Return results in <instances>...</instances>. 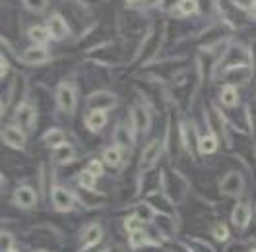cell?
<instances>
[{"instance_id":"obj_30","label":"cell","mask_w":256,"mask_h":252,"mask_svg":"<svg viewBox=\"0 0 256 252\" xmlns=\"http://www.w3.org/2000/svg\"><path fill=\"white\" fill-rule=\"evenodd\" d=\"M178 2L180 0H160V8L163 12H173L178 8Z\"/></svg>"},{"instance_id":"obj_31","label":"cell","mask_w":256,"mask_h":252,"mask_svg":"<svg viewBox=\"0 0 256 252\" xmlns=\"http://www.w3.org/2000/svg\"><path fill=\"white\" fill-rule=\"evenodd\" d=\"M254 2H256V0H237V6H239V8H242V10H250Z\"/></svg>"},{"instance_id":"obj_8","label":"cell","mask_w":256,"mask_h":252,"mask_svg":"<svg viewBox=\"0 0 256 252\" xmlns=\"http://www.w3.org/2000/svg\"><path fill=\"white\" fill-rule=\"evenodd\" d=\"M50 198H52V206L56 212H70L74 210V196L62 186H52L50 192Z\"/></svg>"},{"instance_id":"obj_35","label":"cell","mask_w":256,"mask_h":252,"mask_svg":"<svg viewBox=\"0 0 256 252\" xmlns=\"http://www.w3.org/2000/svg\"><path fill=\"white\" fill-rule=\"evenodd\" d=\"M8 252H18V250H16V248H12V250H8Z\"/></svg>"},{"instance_id":"obj_33","label":"cell","mask_w":256,"mask_h":252,"mask_svg":"<svg viewBox=\"0 0 256 252\" xmlns=\"http://www.w3.org/2000/svg\"><path fill=\"white\" fill-rule=\"evenodd\" d=\"M140 0H126V4H130V6H134V4H138Z\"/></svg>"},{"instance_id":"obj_12","label":"cell","mask_w":256,"mask_h":252,"mask_svg":"<svg viewBox=\"0 0 256 252\" xmlns=\"http://www.w3.org/2000/svg\"><path fill=\"white\" fill-rule=\"evenodd\" d=\"M22 60L26 64H30V66H39V64L48 60V50L45 48V45H33V47L24 50Z\"/></svg>"},{"instance_id":"obj_34","label":"cell","mask_w":256,"mask_h":252,"mask_svg":"<svg viewBox=\"0 0 256 252\" xmlns=\"http://www.w3.org/2000/svg\"><path fill=\"white\" fill-rule=\"evenodd\" d=\"M250 12H252V16L256 18V2H254V4H252V8H250Z\"/></svg>"},{"instance_id":"obj_32","label":"cell","mask_w":256,"mask_h":252,"mask_svg":"<svg viewBox=\"0 0 256 252\" xmlns=\"http://www.w3.org/2000/svg\"><path fill=\"white\" fill-rule=\"evenodd\" d=\"M8 74V60H6V56H2V78Z\"/></svg>"},{"instance_id":"obj_26","label":"cell","mask_w":256,"mask_h":252,"mask_svg":"<svg viewBox=\"0 0 256 252\" xmlns=\"http://www.w3.org/2000/svg\"><path fill=\"white\" fill-rule=\"evenodd\" d=\"M96 180H97V176H94L90 171H82L80 176H78L80 186H82V188H86V190H94V186H96Z\"/></svg>"},{"instance_id":"obj_21","label":"cell","mask_w":256,"mask_h":252,"mask_svg":"<svg viewBox=\"0 0 256 252\" xmlns=\"http://www.w3.org/2000/svg\"><path fill=\"white\" fill-rule=\"evenodd\" d=\"M220 101H222V105L225 107H235L237 103H239V94H237V90L233 88V86H224V90H222V94H220Z\"/></svg>"},{"instance_id":"obj_24","label":"cell","mask_w":256,"mask_h":252,"mask_svg":"<svg viewBox=\"0 0 256 252\" xmlns=\"http://www.w3.org/2000/svg\"><path fill=\"white\" fill-rule=\"evenodd\" d=\"M154 210H156V208L150 204V202H148V204H146V202H140V204L134 208V214L144 221V223H148V221L154 220V216H156V212H154Z\"/></svg>"},{"instance_id":"obj_18","label":"cell","mask_w":256,"mask_h":252,"mask_svg":"<svg viewBox=\"0 0 256 252\" xmlns=\"http://www.w3.org/2000/svg\"><path fill=\"white\" fill-rule=\"evenodd\" d=\"M103 161L109 165V167H118L122 163V150L120 146H109L103 150Z\"/></svg>"},{"instance_id":"obj_2","label":"cell","mask_w":256,"mask_h":252,"mask_svg":"<svg viewBox=\"0 0 256 252\" xmlns=\"http://www.w3.org/2000/svg\"><path fill=\"white\" fill-rule=\"evenodd\" d=\"M222 78H224L225 86H233V88L244 86V84H248L250 78H252V68H250L248 64L229 66V68H225V72Z\"/></svg>"},{"instance_id":"obj_14","label":"cell","mask_w":256,"mask_h":252,"mask_svg":"<svg viewBox=\"0 0 256 252\" xmlns=\"http://www.w3.org/2000/svg\"><path fill=\"white\" fill-rule=\"evenodd\" d=\"M107 124V112L105 110H90L86 112V128L90 132H99Z\"/></svg>"},{"instance_id":"obj_4","label":"cell","mask_w":256,"mask_h":252,"mask_svg":"<svg viewBox=\"0 0 256 252\" xmlns=\"http://www.w3.org/2000/svg\"><path fill=\"white\" fill-rule=\"evenodd\" d=\"M26 132L24 128L18 124H8L2 128V142L6 144L8 148H14V150H24L26 146Z\"/></svg>"},{"instance_id":"obj_11","label":"cell","mask_w":256,"mask_h":252,"mask_svg":"<svg viewBox=\"0 0 256 252\" xmlns=\"http://www.w3.org/2000/svg\"><path fill=\"white\" fill-rule=\"evenodd\" d=\"M14 204L24 210H32L37 204V194L32 186H18L14 190Z\"/></svg>"},{"instance_id":"obj_13","label":"cell","mask_w":256,"mask_h":252,"mask_svg":"<svg viewBox=\"0 0 256 252\" xmlns=\"http://www.w3.org/2000/svg\"><path fill=\"white\" fill-rule=\"evenodd\" d=\"M252 218V210L246 202H239V204L233 208V214H231V221L237 225V227H246L250 223Z\"/></svg>"},{"instance_id":"obj_20","label":"cell","mask_w":256,"mask_h":252,"mask_svg":"<svg viewBox=\"0 0 256 252\" xmlns=\"http://www.w3.org/2000/svg\"><path fill=\"white\" fill-rule=\"evenodd\" d=\"M64 132L62 130H58V128H52V130H47L45 132V136H43V144L47 146V148H58V146H62L64 144Z\"/></svg>"},{"instance_id":"obj_22","label":"cell","mask_w":256,"mask_h":252,"mask_svg":"<svg viewBox=\"0 0 256 252\" xmlns=\"http://www.w3.org/2000/svg\"><path fill=\"white\" fill-rule=\"evenodd\" d=\"M198 10H200V2L198 0H180L178 2V8H176L178 16H192Z\"/></svg>"},{"instance_id":"obj_36","label":"cell","mask_w":256,"mask_h":252,"mask_svg":"<svg viewBox=\"0 0 256 252\" xmlns=\"http://www.w3.org/2000/svg\"><path fill=\"white\" fill-rule=\"evenodd\" d=\"M248 252H256V248H252V250H248Z\"/></svg>"},{"instance_id":"obj_3","label":"cell","mask_w":256,"mask_h":252,"mask_svg":"<svg viewBox=\"0 0 256 252\" xmlns=\"http://www.w3.org/2000/svg\"><path fill=\"white\" fill-rule=\"evenodd\" d=\"M86 107L90 110H107L116 107V97L111 92H96L86 99Z\"/></svg>"},{"instance_id":"obj_7","label":"cell","mask_w":256,"mask_h":252,"mask_svg":"<svg viewBox=\"0 0 256 252\" xmlns=\"http://www.w3.org/2000/svg\"><path fill=\"white\" fill-rule=\"evenodd\" d=\"M47 30L50 33V39H56V41H62L70 35V26L68 22L64 20L60 14H52L47 20Z\"/></svg>"},{"instance_id":"obj_25","label":"cell","mask_w":256,"mask_h":252,"mask_svg":"<svg viewBox=\"0 0 256 252\" xmlns=\"http://www.w3.org/2000/svg\"><path fill=\"white\" fill-rule=\"evenodd\" d=\"M24 2V6H26V10H30L33 14H41V12H45L48 6V0H22Z\"/></svg>"},{"instance_id":"obj_23","label":"cell","mask_w":256,"mask_h":252,"mask_svg":"<svg viewBox=\"0 0 256 252\" xmlns=\"http://www.w3.org/2000/svg\"><path fill=\"white\" fill-rule=\"evenodd\" d=\"M146 244H156V242L152 240V236L148 235L146 231L130 233V246H132V248H140V246H146Z\"/></svg>"},{"instance_id":"obj_19","label":"cell","mask_w":256,"mask_h":252,"mask_svg":"<svg viewBox=\"0 0 256 252\" xmlns=\"http://www.w3.org/2000/svg\"><path fill=\"white\" fill-rule=\"evenodd\" d=\"M28 37L32 39L35 45H45L50 39V33H48L47 26H32L28 30Z\"/></svg>"},{"instance_id":"obj_6","label":"cell","mask_w":256,"mask_h":252,"mask_svg":"<svg viewBox=\"0 0 256 252\" xmlns=\"http://www.w3.org/2000/svg\"><path fill=\"white\" fill-rule=\"evenodd\" d=\"M160 156H161V144L158 142V140H152V142L144 148V152H142V158H140V173L150 171V169L158 163Z\"/></svg>"},{"instance_id":"obj_29","label":"cell","mask_w":256,"mask_h":252,"mask_svg":"<svg viewBox=\"0 0 256 252\" xmlns=\"http://www.w3.org/2000/svg\"><path fill=\"white\" fill-rule=\"evenodd\" d=\"M86 171H90L94 176H101V174H103V161H99V159H92V161L88 163Z\"/></svg>"},{"instance_id":"obj_28","label":"cell","mask_w":256,"mask_h":252,"mask_svg":"<svg viewBox=\"0 0 256 252\" xmlns=\"http://www.w3.org/2000/svg\"><path fill=\"white\" fill-rule=\"evenodd\" d=\"M212 235H214V238H218V240H227L229 238V229H227L225 223H218L212 229Z\"/></svg>"},{"instance_id":"obj_10","label":"cell","mask_w":256,"mask_h":252,"mask_svg":"<svg viewBox=\"0 0 256 252\" xmlns=\"http://www.w3.org/2000/svg\"><path fill=\"white\" fill-rule=\"evenodd\" d=\"M35 118H37V112L33 109L30 103H20L18 105L16 112H14V120L18 126L22 128H32L35 124Z\"/></svg>"},{"instance_id":"obj_1","label":"cell","mask_w":256,"mask_h":252,"mask_svg":"<svg viewBox=\"0 0 256 252\" xmlns=\"http://www.w3.org/2000/svg\"><path fill=\"white\" fill-rule=\"evenodd\" d=\"M56 105L58 109L62 110L64 114H74L76 105H78V99H76V90L72 84L62 82L56 90Z\"/></svg>"},{"instance_id":"obj_15","label":"cell","mask_w":256,"mask_h":252,"mask_svg":"<svg viewBox=\"0 0 256 252\" xmlns=\"http://www.w3.org/2000/svg\"><path fill=\"white\" fill-rule=\"evenodd\" d=\"M52 161L58 163V165H68V163H72V161H74V146L64 142L62 146L54 148V152H52Z\"/></svg>"},{"instance_id":"obj_17","label":"cell","mask_w":256,"mask_h":252,"mask_svg":"<svg viewBox=\"0 0 256 252\" xmlns=\"http://www.w3.org/2000/svg\"><path fill=\"white\" fill-rule=\"evenodd\" d=\"M218 146H220V142H218L216 132H208L206 136H202V138H200V142H198V150H200V154L210 156V154H216V152H218Z\"/></svg>"},{"instance_id":"obj_9","label":"cell","mask_w":256,"mask_h":252,"mask_svg":"<svg viewBox=\"0 0 256 252\" xmlns=\"http://www.w3.org/2000/svg\"><path fill=\"white\" fill-rule=\"evenodd\" d=\"M130 118H132L134 134H136V130L142 132V134H146L150 130V114H148V110L142 105H132L130 107Z\"/></svg>"},{"instance_id":"obj_16","label":"cell","mask_w":256,"mask_h":252,"mask_svg":"<svg viewBox=\"0 0 256 252\" xmlns=\"http://www.w3.org/2000/svg\"><path fill=\"white\" fill-rule=\"evenodd\" d=\"M103 238V229L99 223H92L84 233V248H92Z\"/></svg>"},{"instance_id":"obj_5","label":"cell","mask_w":256,"mask_h":252,"mask_svg":"<svg viewBox=\"0 0 256 252\" xmlns=\"http://www.w3.org/2000/svg\"><path fill=\"white\" fill-rule=\"evenodd\" d=\"M220 190L227 196H240L244 190V178L239 171H231L224 176V180L220 182Z\"/></svg>"},{"instance_id":"obj_27","label":"cell","mask_w":256,"mask_h":252,"mask_svg":"<svg viewBox=\"0 0 256 252\" xmlns=\"http://www.w3.org/2000/svg\"><path fill=\"white\" fill-rule=\"evenodd\" d=\"M142 225H144V221L140 220L136 214H134V216H130V218H126V221H124V229H126L128 233L142 231Z\"/></svg>"}]
</instances>
